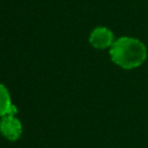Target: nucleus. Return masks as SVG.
Listing matches in <instances>:
<instances>
[{"label": "nucleus", "instance_id": "1", "mask_svg": "<svg viewBox=\"0 0 148 148\" xmlns=\"http://www.w3.org/2000/svg\"><path fill=\"white\" fill-rule=\"evenodd\" d=\"M109 54L117 66L124 69H133L146 61L147 47L140 39L124 36L113 42Z\"/></svg>", "mask_w": 148, "mask_h": 148}, {"label": "nucleus", "instance_id": "2", "mask_svg": "<svg viewBox=\"0 0 148 148\" xmlns=\"http://www.w3.org/2000/svg\"><path fill=\"white\" fill-rule=\"evenodd\" d=\"M0 133L10 141H16L22 134V124L14 114H6L0 119Z\"/></svg>", "mask_w": 148, "mask_h": 148}, {"label": "nucleus", "instance_id": "3", "mask_svg": "<svg viewBox=\"0 0 148 148\" xmlns=\"http://www.w3.org/2000/svg\"><path fill=\"white\" fill-rule=\"evenodd\" d=\"M113 32L106 27H97L89 35V43L95 49H108L114 42Z\"/></svg>", "mask_w": 148, "mask_h": 148}, {"label": "nucleus", "instance_id": "4", "mask_svg": "<svg viewBox=\"0 0 148 148\" xmlns=\"http://www.w3.org/2000/svg\"><path fill=\"white\" fill-rule=\"evenodd\" d=\"M16 112L17 109L12 103V98L8 89L2 83H0V118L6 114H15Z\"/></svg>", "mask_w": 148, "mask_h": 148}]
</instances>
